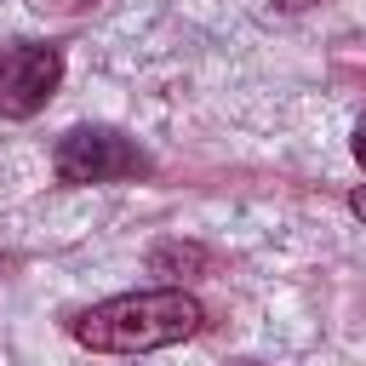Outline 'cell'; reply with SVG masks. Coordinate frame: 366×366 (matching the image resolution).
Wrapping results in <instances>:
<instances>
[{"label": "cell", "mask_w": 366, "mask_h": 366, "mask_svg": "<svg viewBox=\"0 0 366 366\" xmlns=\"http://www.w3.org/2000/svg\"><path fill=\"white\" fill-rule=\"evenodd\" d=\"M63 80V46L51 40H17L0 51V120H29L51 103Z\"/></svg>", "instance_id": "obj_3"}, {"label": "cell", "mask_w": 366, "mask_h": 366, "mask_svg": "<svg viewBox=\"0 0 366 366\" xmlns=\"http://www.w3.org/2000/svg\"><path fill=\"white\" fill-rule=\"evenodd\" d=\"M274 6H280V11H309L315 0H274Z\"/></svg>", "instance_id": "obj_7"}, {"label": "cell", "mask_w": 366, "mask_h": 366, "mask_svg": "<svg viewBox=\"0 0 366 366\" xmlns=\"http://www.w3.org/2000/svg\"><path fill=\"white\" fill-rule=\"evenodd\" d=\"M234 366H263V360H234Z\"/></svg>", "instance_id": "obj_8"}, {"label": "cell", "mask_w": 366, "mask_h": 366, "mask_svg": "<svg viewBox=\"0 0 366 366\" xmlns=\"http://www.w3.org/2000/svg\"><path fill=\"white\" fill-rule=\"evenodd\" d=\"M349 149H355V160H360V166H366V120H360V126H355V143H349Z\"/></svg>", "instance_id": "obj_5"}, {"label": "cell", "mask_w": 366, "mask_h": 366, "mask_svg": "<svg viewBox=\"0 0 366 366\" xmlns=\"http://www.w3.org/2000/svg\"><path fill=\"white\" fill-rule=\"evenodd\" d=\"M349 212H355V217H360V223H366V183H360V189H355V194H349Z\"/></svg>", "instance_id": "obj_6"}, {"label": "cell", "mask_w": 366, "mask_h": 366, "mask_svg": "<svg viewBox=\"0 0 366 366\" xmlns=\"http://www.w3.org/2000/svg\"><path fill=\"white\" fill-rule=\"evenodd\" d=\"M206 326V309L194 292L183 286H154V292H120L103 297L92 309H80L69 320L74 343L92 355H149V349H172L189 343Z\"/></svg>", "instance_id": "obj_1"}, {"label": "cell", "mask_w": 366, "mask_h": 366, "mask_svg": "<svg viewBox=\"0 0 366 366\" xmlns=\"http://www.w3.org/2000/svg\"><path fill=\"white\" fill-rule=\"evenodd\" d=\"M51 166H57V183L92 189V183L143 177V172H149V154H143L126 132H114V126H74V132H63Z\"/></svg>", "instance_id": "obj_2"}, {"label": "cell", "mask_w": 366, "mask_h": 366, "mask_svg": "<svg viewBox=\"0 0 366 366\" xmlns=\"http://www.w3.org/2000/svg\"><path fill=\"white\" fill-rule=\"evenodd\" d=\"M212 257H206V246H183V240H166V246H154L149 252V269L154 274H166V280H189V274H200Z\"/></svg>", "instance_id": "obj_4"}]
</instances>
